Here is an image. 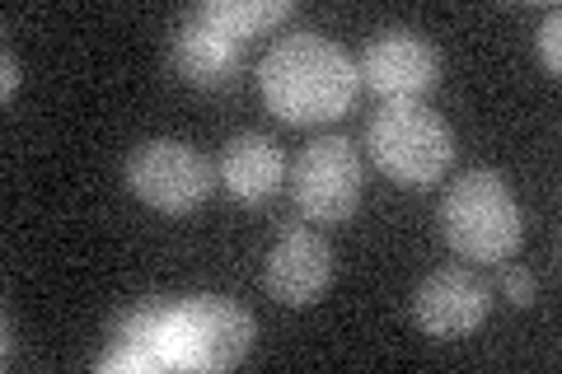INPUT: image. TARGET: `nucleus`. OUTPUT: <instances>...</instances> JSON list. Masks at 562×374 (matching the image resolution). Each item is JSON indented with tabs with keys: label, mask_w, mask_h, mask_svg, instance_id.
Instances as JSON below:
<instances>
[{
	"label": "nucleus",
	"mask_w": 562,
	"mask_h": 374,
	"mask_svg": "<svg viewBox=\"0 0 562 374\" xmlns=\"http://www.w3.org/2000/svg\"><path fill=\"white\" fill-rule=\"evenodd\" d=\"M441 235L469 262H506L520 248V206L497 169H469L441 197Z\"/></svg>",
	"instance_id": "obj_2"
},
{
	"label": "nucleus",
	"mask_w": 562,
	"mask_h": 374,
	"mask_svg": "<svg viewBox=\"0 0 562 374\" xmlns=\"http://www.w3.org/2000/svg\"><path fill=\"white\" fill-rule=\"evenodd\" d=\"M366 150L394 183L431 188L454 159V132L427 103L384 99L371 113V122H366Z\"/></svg>",
	"instance_id": "obj_3"
},
{
	"label": "nucleus",
	"mask_w": 562,
	"mask_h": 374,
	"mask_svg": "<svg viewBox=\"0 0 562 374\" xmlns=\"http://www.w3.org/2000/svg\"><path fill=\"white\" fill-rule=\"evenodd\" d=\"M254 347V318L225 295H188L173 309L169 361L188 370H231Z\"/></svg>",
	"instance_id": "obj_4"
},
{
	"label": "nucleus",
	"mask_w": 562,
	"mask_h": 374,
	"mask_svg": "<svg viewBox=\"0 0 562 374\" xmlns=\"http://www.w3.org/2000/svg\"><path fill=\"white\" fill-rule=\"evenodd\" d=\"M502 295L512 299L516 309L535 305V276L525 272V267H502Z\"/></svg>",
	"instance_id": "obj_12"
},
{
	"label": "nucleus",
	"mask_w": 562,
	"mask_h": 374,
	"mask_svg": "<svg viewBox=\"0 0 562 374\" xmlns=\"http://www.w3.org/2000/svg\"><path fill=\"white\" fill-rule=\"evenodd\" d=\"M244 47H249V38L231 33L221 20H211V14L198 5V10H188V20L179 24V33H173L169 57H173V70H179L188 84L221 89L239 76Z\"/></svg>",
	"instance_id": "obj_9"
},
{
	"label": "nucleus",
	"mask_w": 562,
	"mask_h": 374,
	"mask_svg": "<svg viewBox=\"0 0 562 374\" xmlns=\"http://www.w3.org/2000/svg\"><path fill=\"white\" fill-rule=\"evenodd\" d=\"M258 89L268 109L291 127L333 122L357 99V61L319 33H291L258 66Z\"/></svg>",
	"instance_id": "obj_1"
},
{
	"label": "nucleus",
	"mask_w": 562,
	"mask_h": 374,
	"mask_svg": "<svg viewBox=\"0 0 562 374\" xmlns=\"http://www.w3.org/2000/svg\"><path fill=\"white\" fill-rule=\"evenodd\" d=\"M562 14L553 10L549 20H543V29H539V52H543V61H549V70H558L562 66Z\"/></svg>",
	"instance_id": "obj_13"
},
{
	"label": "nucleus",
	"mask_w": 562,
	"mask_h": 374,
	"mask_svg": "<svg viewBox=\"0 0 562 374\" xmlns=\"http://www.w3.org/2000/svg\"><path fill=\"white\" fill-rule=\"evenodd\" d=\"M14 84H20V61H14V52H5V84H0V94H14Z\"/></svg>",
	"instance_id": "obj_14"
},
{
	"label": "nucleus",
	"mask_w": 562,
	"mask_h": 374,
	"mask_svg": "<svg viewBox=\"0 0 562 374\" xmlns=\"http://www.w3.org/2000/svg\"><path fill=\"white\" fill-rule=\"evenodd\" d=\"M262 281H268L272 299H281V305H291V309L314 305V299L328 291V281H333V248H328V239L314 235V229H286V235L272 243Z\"/></svg>",
	"instance_id": "obj_10"
},
{
	"label": "nucleus",
	"mask_w": 562,
	"mask_h": 374,
	"mask_svg": "<svg viewBox=\"0 0 562 374\" xmlns=\"http://www.w3.org/2000/svg\"><path fill=\"white\" fill-rule=\"evenodd\" d=\"M291 197L301 216L338 225L361 206V159L347 136H319L301 150L291 169Z\"/></svg>",
	"instance_id": "obj_6"
},
{
	"label": "nucleus",
	"mask_w": 562,
	"mask_h": 374,
	"mask_svg": "<svg viewBox=\"0 0 562 374\" xmlns=\"http://www.w3.org/2000/svg\"><path fill=\"white\" fill-rule=\"evenodd\" d=\"M216 173H221V183H225V192H231L235 202L258 206L281 188L286 159H281V150L262 132H239V136L225 140Z\"/></svg>",
	"instance_id": "obj_11"
},
{
	"label": "nucleus",
	"mask_w": 562,
	"mask_h": 374,
	"mask_svg": "<svg viewBox=\"0 0 562 374\" xmlns=\"http://www.w3.org/2000/svg\"><path fill=\"white\" fill-rule=\"evenodd\" d=\"M357 76L384 99H417L441 80V52L413 29H384L366 43Z\"/></svg>",
	"instance_id": "obj_7"
},
{
	"label": "nucleus",
	"mask_w": 562,
	"mask_h": 374,
	"mask_svg": "<svg viewBox=\"0 0 562 374\" xmlns=\"http://www.w3.org/2000/svg\"><path fill=\"white\" fill-rule=\"evenodd\" d=\"M127 188L136 192L146 206L169 211V216H183V211H198L211 188H216V169L202 150H192L188 140H140L127 159Z\"/></svg>",
	"instance_id": "obj_5"
},
{
	"label": "nucleus",
	"mask_w": 562,
	"mask_h": 374,
	"mask_svg": "<svg viewBox=\"0 0 562 374\" xmlns=\"http://www.w3.org/2000/svg\"><path fill=\"white\" fill-rule=\"evenodd\" d=\"M487 305L492 299L479 276L464 272V267H441V272L422 276V286L413 295V318L427 337L450 342V337H469L479 328L487 318Z\"/></svg>",
	"instance_id": "obj_8"
}]
</instances>
